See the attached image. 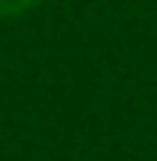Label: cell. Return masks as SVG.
I'll return each instance as SVG.
<instances>
[{"instance_id":"6da1fadb","label":"cell","mask_w":157,"mask_h":161,"mask_svg":"<svg viewBox=\"0 0 157 161\" xmlns=\"http://www.w3.org/2000/svg\"><path fill=\"white\" fill-rule=\"evenodd\" d=\"M39 0H0V18H7V14H22V11H29V7H36Z\"/></svg>"}]
</instances>
